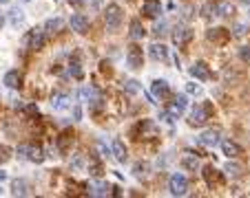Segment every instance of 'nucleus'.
<instances>
[{"label": "nucleus", "mask_w": 250, "mask_h": 198, "mask_svg": "<svg viewBox=\"0 0 250 198\" xmlns=\"http://www.w3.org/2000/svg\"><path fill=\"white\" fill-rule=\"evenodd\" d=\"M2 24H5V16L0 14V27H2Z\"/></svg>", "instance_id": "obj_42"}, {"label": "nucleus", "mask_w": 250, "mask_h": 198, "mask_svg": "<svg viewBox=\"0 0 250 198\" xmlns=\"http://www.w3.org/2000/svg\"><path fill=\"white\" fill-rule=\"evenodd\" d=\"M239 57H241V62L250 64V47H241L239 49Z\"/></svg>", "instance_id": "obj_35"}, {"label": "nucleus", "mask_w": 250, "mask_h": 198, "mask_svg": "<svg viewBox=\"0 0 250 198\" xmlns=\"http://www.w3.org/2000/svg\"><path fill=\"white\" fill-rule=\"evenodd\" d=\"M206 38L211 40V42H219V44H224L228 38H231V33H228L226 29H211V31L206 33Z\"/></svg>", "instance_id": "obj_19"}, {"label": "nucleus", "mask_w": 250, "mask_h": 198, "mask_svg": "<svg viewBox=\"0 0 250 198\" xmlns=\"http://www.w3.org/2000/svg\"><path fill=\"white\" fill-rule=\"evenodd\" d=\"M126 62H129V66L133 68V71L142 68V66H144V51H142L137 44L129 47V51H126Z\"/></svg>", "instance_id": "obj_7"}, {"label": "nucleus", "mask_w": 250, "mask_h": 198, "mask_svg": "<svg viewBox=\"0 0 250 198\" xmlns=\"http://www.w3.org/2000/svg\"><path fill=\"white\" fill-rule=\"evenodd\" d=\"M7 2H9V0H0V5H7Z\"/></svg>", "instance_id": "obj_44"}, {"label": "nucleus", "mask_w": 250, "mask_h": 198, "mask_svg": "<svg viewBox=\"0 0 250 198\" xmlns=\"http://www.w3.org/2000/svg\"><path fill=\"white\" fill-rule=\"evenodd\" d=\"M44 42H47V35H44V31H40V29H31V31L24 35V44H27L31 51H40V49L44 47Z\"/></svg>", "instance_id": "obj_5"}, {"label": "nucleus", "mask_w": 250, "mask_h": 198, "mask_svg": "<svg viewBox=\"0 0 250 198\" xmlns=\"http://www.w3.org/2000/svg\"><path fill=\"white\" fill-rule=\"evenodd\" d=\"M246 31H248V29H246V24H237V27L232 29V35H235V38H244Z\"/></svg>", "instance_id": "obj_36"}, {"label": "nucleus", "mask_w": 250, "mask_h": 198, "mask_svg": "<svg viewBox=\"0 0 250 198\" xmlns=\"http://www.w3.org/2000/svg\"><path fill=\"white\" fill-rule=\"evenodd\" d=\"M217 16H221V18H231V16H235V7L231 5V2H217Z\"/></svg>", "instance_id": "obj_24"}, {"label": "nucleus", "mask_w": 250, "mask_h": 198, "mask_svg": "<svg viewBox=\"0 0 250 198\" xmlns=\"http://www.w3.org/2000/svg\"><path fill=\"white\" fill-rule=\"evenodd\" d=\"M142 14H144L146 18H159V14H162V2H159V0H144V2H142Z\"/></svg>", "instance_id": "obj_10"}, {"label": "nucleus", "mask_w": 250, "mask_h": 198, "mask_svg": "<svg viewBox=\"0 0 250 198\" xmlns=\"http://www.w3.org/2000/svg\"><path fill=\"white\" fill-rule=\"evenodd\" d=\"M144 27H142V22H140V20H137V18H135V20H131V38H133V40H142V38H144Z\"/></svg>", "instance_id": "obj_25"}, {"label": "nucleus", "mask_w": 250, "mask_h": 198, "mask_svg": "<svg viewBox=\"0 0 250 198\" xmlns=\"http://www.w3.org/2000/svg\"><path fill=\"white\" fill-rule=\"evenodd\" d=\"M69 24H71V29L76 33H87L89 31V18L84 14H73L71 16V20H69Z\"/></svg>", "instance_id": "obj_9"}, {"label": "nucleus", "mask_w": 250, "mask_h": 198, "mask_svg": "<svg viewBox=\"0 0 250 198\" xmlns=\"http://www.w3.org/2000/svg\"><path fill=\"white\" fill-rule=\"evenodd\" d=\"M11 194H14V196H27V194H29V185H27V181L16 179L14 183H11Z\"/></svg>", "instance_id": "obj_22"}, {"label": "nucleus", "mask_w": 250, "mask_h": 198, "mask_svg": "<svg viewBox=\"0 0 250 198\" xmlns=\"http://www.w3.org/2000/svg\"><path fill=\"white\" fill-rule=\"evenodd\" d=\"M11 22H14V27H18L22 22V11H18V9L11 11Z\"/></svg>", "instance_id": "obj_37"}, {"label": "nucleus", "mask_w": 250, "mask_h": 198, "mask_svg": "<svg viewBox=\"0 0 250 198\" xmlns=\"http://www.w3.org/2000/svg\"><path fill=\"white\" fill-rule=\"evenodd\" d=\"M169 189H171V194H173V196H186V194H188V179L177 172V174L171 176Z\"/></svg>", "instance_id": "obj_4"}, {"label": "nucleus", "mask_w": 250, "mask_h": 198, "mask_svg": "<svg viewBox=\"0 0 250 198\" xmlns=\"http://www.w3.org/2000/svg\"><path fill=\"white\" fill-rule=\"evenodd\" d=\"M191 40H192V29H188V27H179V24L173 29V44H175V47L182 49V47H186V44L191 42Z\"/></svg>", "instance_id": "obj_8"}, {"label": "nucleus", "mask_w": 250, "mask_h": 198, "mask_svg": "<svg viewBox=\"0 0 250 198\" xmlns=\"http://www.w3.org/2000/svg\"><path fill=\"white\" fill-rule=\"evenodd\" d=\"M149 53H151V57H153V60H157V62H166V60H169V49H166V44H159V42L151 44Z\"/></svg>", "instance_id": "obj_15"}, {"label": "nucleus", "mask_w": 250, "mask_h": 198, "mask_svg": "<svg viewBox=\"0 0 250 198\" xmlns=\"http://www.w3.org/2000/svg\"><path fill=\"white\" fill-rule=\"evenodd\" d=\"M184 110H186V97H184V95H179V97H175L173 104L166 108V113H169L173 119H179L184 115Z\"/></svg>", "instance_id": "obj_13"}, {"label": "nucleus", "mask_w": 250, "mask_h": 198, "mask_svg": "<svg viewBox=\"0 0 250 198\" xmlns=\"http://www.w3.org/2000/svg\"><path fill=\"white\" fill-rule=\"evenodd\" d=\"M221 132L217 130V128H211V130H206V132H202V137H199V143L202 146H208V148H215L217 143L221 141Z\"/></svg>", "instance_id": "obj_12"}, {"label": "nucleus", "mask_w": 250, "mask_h": 198, "mask_svg": "<svg viewBox=\"0 0 250 198\" xmlns=\"http://www.w3.org/2000/svg\"><path fill=\"white\" fill-rule=\"evenodd\" d=\"M202 174H204V181L208 183V187H215V183H219V174H217V170L212 165H206Z\"/></svg>", "instance_id": "obj_21"}, {"label": "nucleus", "mask_w": 250, "mask_h": 198, "mask_svg": "<svg viewBox=\"0 0 250 198\" xmlns=\"http://www.w3.org/2000/svg\"><path fill=\"white\" fill-rule=\"evenodd\" d=\"M71 2V7H84V5H89L91 0H69Z\"/></svg>", "instance_id": "obj_40"}, {"label": "nucleus", "mask_w": 250, "mask_h": 198, "mask_svg": "<svg viewBox=\"0 0 250 198\" xmlns=\"http://www.w3.org/2000/svg\"><path fill=\"white\" fill-rule=\"evenodd\" d=\"M24 110H27V113H29V115H38V108H36L34 104H31V106H27V108H24Z\"/></svg>", "instance_id": "obj_41"}, {"label": "nucleus", "mask_w": 250, "mask_h": 198, "mask_svg": "<svg viewBox=\"0 0 250 198\" xmlns=\"http://www.w3.org/2000/svg\"><path fill=\"white\" fill-rule=\"evenodd\" d=\"M124 90H126V93H137V90H140V84H137L135 80H129L124 84Z\"/></svg>", "instance_id": "obj_32"}, {"label": "nucleus", "mask_w": 250, "mask_h": 198, "mask_svg": "<svg viewBox=\"0 0 250 198\" xmlns=\"http://www.w3.org/2000/svg\"><path fill=\"white\" fill-rule=\"evenodd\" d=\"M186 90H188L191 95H199V93H202V88H199V86H195V84H188Z\"/></svg>", "instance_id": "obj_39"}, {"label": "nucleus", "mask_w": 250, "mask_h": 198, "mask_svg": "<svg viewBox=\"0 0 250 198\" xmlns=\"http://www.w3.org/2000/svg\"><path fill=\"white\" fill-rule=\"evenodd\" d=\"M151 90H153V95L155 97H169L171 95V88H169V84H166V82L164 80H155L153 82V86H151Z\"/></svg>", "instance_id": "obj_20"}, {"label": "nucleus", "mask_w": 250, "mask_h": 198, "mask_svg": "<svg viewBox=\"0 0 250 198\" xmlns=\"http://www.w3.org/2000/svg\"><path fill=\"white\" fill-rule=\"evenodd\" d=\"M226 172H228V176H235V179H239V176L244 174V167H241L239 163H228L226 165Z\"/></svg>", "instance_id": "obj_29"}, {"label": "nucleus", "mask_w": 250, "mask_h": 198, "mask_svg": "<svg viewBox=\"0 0 250 198\" xmlns=\"http://www.w3.org/2000/svg\"><path fill=\"white\" fill-rule=\"evenodd\" d=\"M89 170H91L93 176H102V174H104V172H102V165H100V161H97V159H91V165H89Z\"/></svg>", "instance_id": "obj_31"}, {"label": "nucleus", "mask_w": 250, "mask_h": 198, "mask_svg": "<svg viewBox=\"0 0 250 198\" xmlns=\"http://www.w3.org/2000/svg\"><path fill=\"white\" fill-rule=\"evenodd\" d=\"M104 22H106V29L115 31L117 27L122 24V9L117 5H109L104 11Z\"/></svg>", "instance_id": "obj_6"}, {"label": "nucleus", "mask_w": 250, "mask_h": 198, "mask_svg": "<svg viewBox=\"0 0 250 198\" xmlns=\"http://www.w3.org/2000/svg\"><path fill=\"white\" fill-rule=\"evenodd\" d=\"M62 18H49L47 22H44V33H58L60 29H62Z\"/></svg>", "instance_id": "obj_26"}, {"label": "nucleus", "mask_w": 250, "mask_h": 198, "mask_svg": "<svg viewBox=\"0 0 250 198\" xmlns=\"http://www.w3.org/2000/svg\"><path fill=\"white\" fill-rule=\"evenodd\" d=\"M18 154L22 156V159L31 161V163H42L44 161V150L38 146H27V143H22V146L18 148Z\"/></svg>", "instance_id": "obj_2"}, {"label": "nucleus", "mask_w": 250, "mask_h": 198, "mask_svg": "<svg viewBox=\"0 0 250 198\" xmlns=\"http://www.w3.org/2000/svg\"><path fill=\"white\" fill-rule=\"evenodd\" d=\"M51 106L56 110H67L69 106H71V97H69V95H64V93H56L51 97Z\"/></svg>", "instance_id": "obj_17"}, {"label": "nucleus", "mask_w": 250, "mask_h": 198, "mask_svg": "<svg viewBox=\"0 0 250 198\" xmlns=\"http://www.w3.org/2000/svg\"><path fill=\"white\" fill-rule=\"evenodd\" d=\"M166 27H169V24H166V22L157 24V27H155V35H164V33H166Z\"/></svg>", "instance_id": "obj_38"}, {"label": "nucleus", "mask_w": 250, "mask_h": 198, "mask_svg": "<svg viewBox=\"0 0 250 198\" xmlns=\"http://www.w3.org/2000/svg\"><path fill=\"white\" fill-rule=\"evenodd\" d=\"M9 159H11V150L7 146H0V163H5Z\"/></svg>", "instance_id": "obj_33"}, {"label": "nucleus", "mask_w": 250, "mask_h": 198, "mask_svg": "<svg viewBox=\"0 0 250 198\" xmlns=\"http://www.w3.org/2000/svg\"><path fill=\"white\" fill-rule=\"evenodd\" d=\"M133 134H135V139H155L157 137V126L151 119H144V121H140L135 126Z\"/></svg>", "instance_id": "obj_3"}, {"label": "nucleus", "mask_w": 250, "mask_h": 198, "mask_svg": "<svg viewBox=\"0 0 250 198\" xmlns=\"http://www.w3.org/2000/svg\"><path fill=\"white\" fill-rule=\"evenodd\" d=\"M111 150H113V156H115V161H120V163H126L129 154H126V146L120 141V139H113V143H111Z\"/></svg>", "instance_id": "obj_16"}, {"label": "nucleus", "mask_w": 250, "mask_h": 198, "mask_svg": "<svg viewBox=\"0 0 250 198\" xmlns=\"http://www.w3.org/2000/svg\"><path fill=\"white\" fill-rule=\"evenodd\" d=\"M20 82H22V77H20L18 71H9L5 75V86H9V88H18Z\"/></svg>", "instance_id": "obj_27"}, {"label": "nucleus", "mask_w": 250, "mask_h": 198, "mask_svg": "<svg viewBox=\"0 0 250 198\" xmlns=\"http://www.w3.org/2000/svg\"><path fill=\"white\" fill-rule=\"evenodd\" d=\"M182 167L188 170V172H197V154L188 152V154L182 159Z\"/></svg>", "instance_id": "obj_23"}, {"label": "nucleus", "mask_w": 250, "mask_h": 198, "mask_svg": "<svg viewBox=\"0 0 250 198\" xmlns=\"http://www.w3.org/2000/svg\"><path fill=\"white\" fill-rule=\"evenodd\" d=\"M221 150H224V154H226L228 159H237V156L241 154V148L237 146L235 141H231V139H226V141H221Z\"/></svg>", "instance_id": "obj_18"}, {"label": "nucleus", "mask_w": 250, "mask_h": 198, "mask_svg": "<svg viewBox=\"0 0 250 198\" xmlns=\"http://www.w3.org/2000/svg\"><path fill=\"white\" fill-rule=\"evenodd\" d=\"M69 73H71L76 80H82V64H80V60H71V64H69Z\"/></svg>", "instance_id": "obj_28"}, {"label": "nucleus", "mask_w": 250, "mask_h": 198, "mask_svg": "<svg viewBox=\"0 0 250 198\" xmlns=\"http://www.w3.org/2000/svg\"><path fill=\"white\" fill-rule=\"evenodd\" d=\"M111 189H113V187H109V183H104V181H93V183L89 185V194H91V196H96V198L109 196Z\"/></svg>", "instance_id": "obj_14"}, {"label": "nucleus", "mask_w": 250, "mask_h": 198, "mask_svg": "<svg viewBox=\"0 0 250 198\" xmlns=\"http://www.w3.org/2000/svg\"><path fill=\"white\" fill-rule=\"evenodd\" d=\"M241 2H244V5H250V0H241Z\"/></svg>", "instance_id": "obj_45"}, {"label": "nucleus", "mask_w": 250, "mask_h": 198, "mask_svg": "<svg viewBox=\"0 0 250 198\" xmlns=\"http://www.w3.org/2000/svg\"><path fill=\"white\" fill-rule=\"evenodd\" d=\"M22 2H29V0H22Z\"/></svg>", "instance_id": "obj_46"}, {"label": "nucleus", "mask_w": 250, "mask_h": 198, "mask_svg": "<svg viewBox=\"0 0 250 198\" xmlns=\"http://www.w3.org/2000/svg\"><path fill=\"white\" fill-rule=\"evenodd\" d=\"M77 97H80V101H89V99L93 97V90L91 88H82L80 93H77Z\"/></svg>", "instance_id": "obj_34"}, {"label": "nucleus", "mask_w": 250, "mask_h": 198, "mask_svg": "<svg viewBox=\"0 0 250 198\" xmlns=\"http://www.w3.org/2000/svg\"><path fill=\"white\" fill-rule=\"evenodd\" d=\"M191 75L197 77V80H202V82H208L212 77V73L206 66V62H195V64L191 66Z\"/></svg>", "instance_id": "obj_11"}, {"label": "nucleus", "mask_w": 250, "mask_h": 198, "mask_svg": "<svg viewBox=\"0 0 250 198\" xmlns=\"http://www.w3.org/2000/svg\"><path fill=\"white\" fill-rule=\"evenodd\" d=\"M208 119H211V104H199L191 110V119H188V123L202 128V126H206Z\"/></svg>", "instance_id": "obj_1"}, {"label": "nucleus", "mask_w": 250, "mask_h": 198, "mask_svg": "<svg viewBox=\"0 0 250 198\" xmlns=\"http://www.w3.org/2000/svg\"><path fill=\"white\" fill-rule=\"evenodd\" d=\"M204 18H212V16H217V2H206V5H204Z\"/></svg>", "instance_id": "obj_30"}, {"label": "nucleus", "mask_w": 250, "mask_h": 198, "mask_svg": "<svg viewBox=\"0 0 250 198\" xmlns=\"http://www.w3.org/2000/svg\"><path fill=\"white\" fill-rule=\"evenodd\" d=\"M7 179V174H5V172H0V181H5Z\"/></svg>", "instance_id": "obj_43"}]
</instances>
